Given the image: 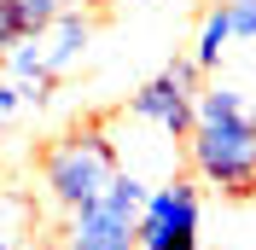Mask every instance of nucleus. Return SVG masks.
Listing matches in <instances>:
<instances>
[{
	"label": "nucleus",
	"instance_id": "8",
	"mask_svg": "<svg viewBox=\"0 0 256 250\" xmlns=\"http://www.w3.org/2000/svg\"><path fill=\"white\" fill-rule=\"evenodd\" d=\"M35 227V210L24 192H0V250H18Z\"/></svg>",
	"mask_w": 256,
	"mask_h": 250
},
{
	"label": "nucleus",
	"instance_id": "11",
	"mask_svg": "<svg viewBox=\"0 0 256 250\" xmlns=\"http://www.w3.org/2000/svg\"><path fill=\"white\" fill-rule=\"evenodd\" d=\"M18 250H58V244H47V238H24Z\"/></svg>",
	"mask_w": 256,
	"mask_h": 250
},
{
	"label": "nucleus",
	"instance_id": "4",
	"mask_svg": "<svg viewBox=\"0 0 256 250\" xmlns=\"http://www.w3.org/2000/svg\"><path fill=\"white\" fill-rule=\"evenodd\" d=\"M198 76L204 70L192 58H169L140 94H128V116L146 122V128H163L169 140H186L192 116H198Z\"/></svg>",
	"mask_w": 256,
	"mask_h": 250
},
{
	"label": "nucleus",
	"instance_id": "2",
	"mask_svg": "<svg viewBox=\"0 0 256 250\" xmlns=\"http://www.w3.org/2000/svg\"><path fill=\"white\" fill-rule=\"evenodd\" d=\"M116 169H122V152H116V140L105 134V128H76V134H64V140H52L47 152H41V192H47L52 210H82V204H94L99 192L116 180Z\"/></svg>",
	"mask_w": 256,
	"mask_h": 250
},
{
	"label": "nucleus",
	"instance_id": "5",
	"mask_svg": "<svg viewBox=\"0 0 256 250\" xmlns=\"http://www.w3.org/2000/svg\"><path fill=\"white\" fill-rule=\"evenodd\" d=\"M140 250H198V186L158 180L140 204Z\"/></svg>",
	"mask_w": 256,
	"mask_h": 250
},
{
	"label": "nucleus",
	"instance_id": "12",
	"mask_svg": "<svg viewBox=\"0 0 256 250\" xmlns=\"http://www.w3.org/2000/svg\"><path fill=\"white\" fill-rule=\"evenodd\" d=\"M64 6H99V0H64Z\"/></svg>",
	"mask_w": 256,
	"mask_h": 250
},
{
	"label": "nucleus",
	"instance_id": "9",
	"mask_svg": "<svg viewBox=\"0 0 256 250\" xmlns=\"http://www.w3.org/2000/svg\"><path fill=\"white\" fill-rule=\"evenodd\" d=\"M227 18H233V41H256V0H227Z\"/></svg>",
	"mask_w": 256,
	"mask_h": 250
},
{
	"label": "nucleus",
	"instance_id": "3",
	"mask_svg": "<svg viewBox=\"0 0 256 250\" xmlns=\"http://www.w3.org/2000/svg\"><path fill=\"white\" fill-rule=\"evenodd\" d=\"M152 180L134 169H116V180L99 192L94 204H82L64 216L58 250H140V204Z\"/></svg>",
	"mask_w": 256,
	"mask_h": 250
},
{
	"label": "nucleus",
	"instance_id": "6",
	"mask_svg": "<svg viewBox=\"0 0 256 250\" xmlns=\"http://www.w3.org/2000/svg\"><path fill=\"white\" fill-rule=\"evenodd\" d=\"M88 41H94V24L82 18V6H64V12L52 18L47 30L35 35V47H41V70H47V76L58 82L64 70H76V64H82Z\"/></svg>",
	"mask_w": 256,
	"mask_h": 250
},
{
	"label": "nucleus",
	"instance_id": "7",
	"mask_svg": "<svg viewBox=\"0 0 256 250\" xmlns=\"http://www.w3.org/2000/svg\"><path fill=\"white\" fill-rule=\"evenodd\" d=\"M227 47H233V18H227V0H216V6L204 12V24H198V47H192V64H198V70H216Z\"/></svg>",
	"mask_w": 256,
	"mask_h": 250
},
{
	"label": "nucleus",
	"instance_id": "1",
	"mask_svg": "<svg viewBox=\"0 0 256 250\" xmlns=\"http://www.w3.org/2000/svg\"><path fill=\"white\" fill-rule=\"evenodd\" d=\"M186 157H192V174L204 186H216L222 198H250L256 192V105L233 82L198 88Z\"/></svg>",
	"mask_w": 256,
	"mask_h": 250
},
{
	"label": "nucleus",
	"instance_id": "10",
	"mask_svg": "<svg viewBox=\"0 0 256 250\" xmlns=\"http://www.w3.org/2000/svg\"><path fill=\"white\" fill-rule=\"evenodd\" d=\"M18 110H24V94H18V82H12V76H0V128L12 122Z\"/></svg>",
	"mask_w": 256,
	"mask_h": 250
}]
</instances>
